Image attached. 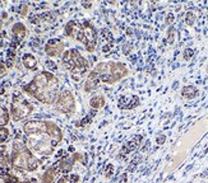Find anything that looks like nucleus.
Returning a JSON list of instances; mask_svg holds the SVG:
<instances>
[{"mask_svg": "<svg viewBox=\"0 0 208 183\" xmlns=\"http://www.w3.org/2000/svg\"><path fill=\"white\" fill-rule=\"evenodd\" d=\"M0 26H2V23H0Z\"/></svg>", "mask_w": 208, "mask_h": 183, "instance_id": "34", "label": "nucleus"}, {"mask_svg": "<svg viewBox=\"0 0 208 183\" xmlns=\"http://www.w3.org/2000/svg\"><path fill=\"white\" fill-rule=\"evenodd\" d=\"M33 111V106L23 97L22 93L15 92L12 98V118L14 121H21Z\"/></svg>", "mask_w": 208, "mask_h": 183, "instance_id": "7", "label": "nucleus"}, {"mask_svg": "<svg viewBox=\"0 0 208 183\" xmlns=\"http://www.w3.org/2000/svg\"><path fill=\"white\" fill-rule=\"evenodd\" d=\"M5 71H7V66H5V64H3L2 61H0V76L4 75Z\"/></svg>", "mask_w": 208, "mask_h": 183, "instance_id": "26", "label": "nucleus"}, {"mask_svg": "<svg viewBox=\"0 0 208 183\" xmlns=\"http://www.w3.org/2000/svg\"><path fill=\"white\" fill-rule=\"evenodd\" d=\"M0 183H5V182L3 181V178H2V174H0Z\"/></svg>", "mask_w": 208, "mask_h": 183, "instance_id": "33", "label": "nucleus"}, {"mask_svg": "<svg viewBox=\"0 0 208 183\" xmlns=\"http://www.w3.org/2000/svg\"><path fill=\"white\" fill-rule=\"evenodd\" d=\"M193 55H194V51L192 50V48H186V50L184 51V55H183V56H184L185 60H190Z\"/></svg>", "mask_w": 208, "mask_h": 183, "instance_id": "23", "label": "nucleus"}, {"mask_svg": "<svg viewBox=\"0 0 208 183\" xmlns=\"http://www.w3.org/2000/svg\"><path fill=\"white\" fill-rule=\"evenodd\" d=\"M22 183H37V181H36L35 178H31V179H27V181H24Z\"/></svg>", "mask_w": 208, "mask_h": 183, "instance_id": "32", "label": "nucleus"}, {"mask_svg": "<svg viewBox=\"0 0 208 183\" xmlns=\"http://www.w3.org/2000/svg\"><path fill=\"white\" fill-rule=\"evenodd\" d=\"M22 63L24 65V68H27L28 70H33L37 66V60H36V57L32 53H24L22 57Z\"/></svg>", "mask_w": 208, "mask_h": 183, "instance_id": "14", "label": "nucleus"}, {"mask_svg": "<svg viewBox=\"0 0 208 183\" xmlns=\"http://www.w3.org/2000/svg\"><path fill=\"white\" fill-rule=\"evenodd\" d=\"M64 43L59 38H51L45 46V52L50 57H58L64 51Z\"/></svg>", "mask_w": 208, "mask_h": 183, "instance_id": "9", "label": "nucleus"}, {"mask_svg": "<svg viewBox=\"0 0 208 183\" xmlns=\"http://www.w3.org/2000/svg\"><path fill=\"white\" fill-rule=\"evenodd\" d=\"M163 141H165V136H163V135H162V136H158V137H157V143H158V144H162Z\"/></svg>", "mask_w": 208, "mask_h": 183, "instance_id": "31", "label": "nucleus"}, {"mask_svg": "<svg viewBox=\"0 0 208 183\" xmlns=\"http://www.w3.org/2000/svg\"><path fill=\"white\" fill-rule=\"evenodd\" d=\"M183 97H185V98H194L195 95L198 94V90L195 89L194 87H190V85H188V87H184L183 88Z\"/></svg>", "mask_w": 208, "mask_h": 183, "instance_id": "17", "label": "nucleus"}, {"mask_svg": "<svg viewBox=\"0 0 208 183\" xmlns=\"http://www.w3.org/2000/svg\"><path fill=\"white\" fill-rule=\"evenodd\" d=\"M12 32H13V38H14L13 41L19 45L21 42L24 40V37H26L27 28L24 27L23 23H15L13 26V28H12Z\"/></svg>", "mask_w": 208, "mask_h": 183, "instance_id": "11", "label": "nucleus"}, {"mask_svg": "<svg viewBox=\"0 0 208 183\" xmlns=\"http://www.w3.org/2000/svg\"><path fill=\"white\" fill-rule=\"evenodd\" d=\"M79 181V175L78 174H66L64 177H62L58 183H78Z\"/></svg>", "mask_w": 208, "mask_h": 183, "instance_id": "18", "label": "nucleus"}, {"mask_svg": "<svg viewBox=\"0 0 208 183\" xmlns=\"http://www.w3.org/2000/svg\"><path fill=\"white\" fill-rule=\"evenodd\" d=\"M77 159V155H73V156H66L64 158L63 160H60L58 164H56V168L59 169V172H63V173H68L69 170L72 169L73 164H74Z\"/></svg>", "mask_w": 208, "mask_h": 183, "instance_id": "12", "label": "nucleus"}, {"mask_svg": "<svg viewBox=\"0 0 208 183\" xmlns=\"http://www.w3.org/2000/svg\"><path fill=\"white\" fill-rule=\"evenodd\" d=\"M9 122V112L3 104H0V127H5Z\"/></svg>", "mask_w": 208, "mask_h": 183, "instance_id": "16", "label": "nucleus"}, {"mask_svg": "<svg viewBox=\"0 0 208 183\" xmlns=\"http://www.w3.org/2000/svg\"><path fill=\"white\" fill-rule=\"evenodd\" d=\"M10 163L12 167L17 169L27 170V172H33L39 167V159L33 155L32 150L28 148L27 143L24 139L18 135L13 143V151L10 155Z\"/></svg>", "mask_w": 208, "mask_h": 183, "instance_id": "4", "label": "nucleus"}, {"mask_svg": "<svg viewBox=\"0 0 208 183\" xmlns=\"http://www.w3.org/2000/svg\"><path fill=\"white\" fill-rule=\"evenodd\" d=\"M139 104V98L137 95H123L119 98V107L124 109H130Z\"/></svg>", "mask_w": 208, "mask_h": 183, "instance_id": "10", "label": "nucleus"}, {"mask_svg": "<svg viewBox=\"0 0 208 183\" xmlns=\"http://www.w3.org/2000/svg\"><path fill=\"white\" fill-rule=\"evenodd\" d=\"M58 173H59V169L56 168V165L49 168L46 172L42 174V178H41L42 179V183H52L54 179H55V177L58 175Z\"/></svg>", "mask_w": 208, "mask_h": 183, "instance_id": "13", "label": "nucleus"}, {"mask_svg": "<svg viewBox=\"0 0 208 183\" xmlns=\"http://www.w3.org/2000/svg\"><path fill=\"white\" fill-rule=\"evenodd\" d=\"M9 137V130L7 127H0V144H3Z\"/></svg>", "mask_w": 208, "mask_h": 183, "instance_id": "21", "label": "nucleus"}, {"mask_svg": "<svg viewBox=\"0 0 208 183\" xmlns=\"http://www.w3.org/2000/svg\"><path fill=\"white\" fill-rule=\"evenodd\" d=\"M195 22V15L193 11H188V14H186V24H189V26H193Z\"/></svg>", "mask_w": 208, "mask_h": 183, "instance_id": "22", "label": "nucleus"}, {"mask_svg": "<svg viewBox=\"0 0 208 183\" xmlns=\"http://www.w3.org/2000/svg\"><path fill=\"white\" fill-rule=\"evenodd\" d=\"M60 84L58 78L50 71H42L37 74L31 83L23 87V90L29 95L35 97L41 103L51 104L56 102L59 97Z\"/></svg>", "mask_w": 208, "mask_h": 183, "instance_id": "2", "label": "nucleus"}, {"mask_svg": "<svg viewBox=\"0 0 208 183\" xmlns=\"http://www.w3.org/2000/svg\"><path fill=\"white\" fill-rule=\"evenodd\" d=\"M173 22H174V14L170 13V14H167V17H166V23H167V24H171Z\"/></svg>", "mask_w": 208, "mask_h": 183, "instance_id": "28", "label": "nucleus"}, {"mask_svg": "<svg viewBox=\"0 0 208 183\" xmlns=\"http://www.w3.org/2000/svg\"><path fill=\"white\" fill-rule=\"evenodd\" d=\"M63 65L74 75L75 74L83 75L84 72H87V70L89 68L88 61L82 56L81 52H79L77 48H72V50H68L64 52Z\"/></svg>", "mask_w": 208, "mask_h": 183, "instance_id": "5", "label": "nucleus"}, {"mask_svg": "<svg viewBox=\"0 0 208 183\" xmlns=\"http://www.w3.org/2000/svg\"><path fill=\"white\" fill-rule=\"evenodd\" d=\"M75 29H77V22L70 21V22H68V24L65 26V34L69 36V37H74Z\"/></svg>", "mask_w": 208, "mask_h": 183, "instance_id": "19", "label": "nucleus"}, {"mask_svg": "<svg viewBox=\"0 0 208 183\" xmlns=\"http://www.w3.org/2000/svg\"><path fill=\"white\" fill-rule=\"evenodd\" d=\"M89 106L95 109H100L105 106V99H103V97H101V95H96L93 98H91Z\"/></svg>", "mask_w": 208, "mask_h": 183, "instance_id": "15", "label": "nucleus"}, {"mask_svg": "<svg viewBox=\"0 0 208 183\" xmlns=\"http://www.w3.org/2000/svg\"><path fill=\"white\" fill-rule=\"evenodd\" d=\"M55 107L59 112L65 113V114H72L75 111V101L74 97L69 90H64L59 94L56 102H55Z\"/></svg>", "mask_w": 208, "mask_h": 183, "instance_id": "8", "label": "nucleus"}, {"mask_svg": "<svg viewBox=\"0 0 208 183\" xmlns=\"http://www.w3.org/2000/svg\"><path fill=\"white\" fill-rule=\"evenodd\" d=\"M5 36H7V33H5V32L0 33V48L4 46V38H5Z\"/></svg>", "mask_w": 208, "mask_h": 183, "instance_id": "29", "label": "nucleus"}, {"mask_svg": "<svg viewBox=\"0 0 208 183\" xmlns=\"http://www.w3.org/2000/svg\"><path fill=\"white\" fill-rule=\"evenodd\" d=\"M74 38L82 42L88 52H93L97 45V30L89 21H83L82 23H77Z\"/></svg>", "mask_w": 208, "mask_h": 183, "instance_id": "6", "label": "nucleus"}, {"mask_svg": "<svg viewBox=\"0 0 208 183\" xmlns=\"http://www.w3.org/2000/svg\"><path fill=\"white\" fill-rule=\"evenodd\" d=\"M26 143L32 151L40 155H50L62 141L63 132L51 121H28L23 126Z\"/></svg>", "mask_w": 208, "mask_h": 183, "instance_id": "1", "label": "nucleus"}, {"mask_svg": "<svg viewBox=\"0 0 208 183\" xmlns=\"http://www.w3.org/2000/svg\"><path fill=\"white\" fill-rule=\"evenodd\" d=\"M102 34H103V36H105V37H106V40H107V41H110V42H111V41H112V36H111V33H110V32H109V30H107V29H103V30H102Z\"/></svg>", "mask_w": 208, "mask_h": 183, "instance_id": "25", "label": "nucleus"}, {"mask_svg": "<svg viewBox=\"0 0 208 183\" xmlns=\"http://www.w3.org/2000/svg\"><path fill=\"white\" fill-rule=\"evenodd\" d=\"M128 69L124 64L110 61V63H101L89 72V75L86 80L84 90L92 92L97 88L100 83L106 84H115L121 80L124 76L128 75Z\"/></svg>", "mask_w": 208, "mask_h": 183, "instance_id": "3", "label": "nucleus"}, {"mask_svg": "<svg viewBox=\"0 0 208 183\" xmlns=\"http://www.w3.org/2000/svg\"><path fill=\"white\" fill-rule=\"evenodd\" d=\"M138 140H140V136H139V137H138V136H137V137H134V140H132L130 143H128V145H125V146H124V149H123V154H124V152H126L128 150L130 151V150H133L134 148H136V146H137L136 141H138Z\"/></svg>", "mask_w": 208, "mask_h": 183, "instance_id": "20", "label": "nucleus"}, {"mask_svg": "<svg viewBox=\"0 0 208 183\" xmlns=\"http://www.w3.org/2000/svg\"><path fill=\"white\" fill-rule=\"evenodd\" d=\"M27 10H28V7L26 4H22L19 7V14L21 15H27Z\"/></svg>", "mask_w": 208, "mask_h": 183, "instance_id": "24", "label": "nucleus"}, {"mask_svg": "<svg viewBox=\"0 0 208 183\" xmlns=\"http://www.w3.org/2000/svg\"><path fill=\"white\" fill-rule=\"evenodd\" d=\"M7 154V146L5 145H0V158H2L3 155Z\"/></svg>", "mask_w": 208, "mask_h": 183, "instance_id": "27", "label": "nucleus"}, {"mask_svg": "<svg viewBox=\"0 0 208 183\" xmlns=\"http://www.w3.org/2000/svg\"><path fill=\"white\" fill-rule=\"evenodd\" d=\"M169 32H170V33H169V36H170V43H173V41H174V40H173V32H175V30H174L173 28H170Z\"/></svg>", "mask_w": 208, "mask_h": 183, "instance_id": "30", "label": "nucleus"}]
</instances>
